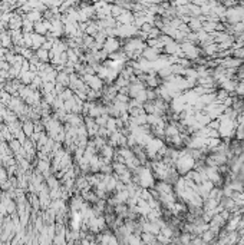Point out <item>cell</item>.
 Listing matches in <instances>:
<instances>
[{
	"instance_id": "cell-3",
	"label": "cell",
	"mask_w": 244,
	"mask_h": 245,
	"mask_svg": "<svg viewBox=\"0 0 244 245\" xmlns=\"http://www.w3.org/2000/svg\"><path fill=\"white\" fill-rule=\"evenodd\" d=\"M22 129H23V132H24L26 136H32L33 135V130H34V125L30 123V122H24V125H23Z\"/></svg>"
},
{
	"instance_id": "cell-1",
	"label": "cell",
	"mask_w": 244,
	"mask_h": 245,
	"mask_svg": "<svg viewBox=\"0 0 244 245\" xmlns=\"http://www.w3.org/2000/svg\"><path fill=\"white\" fill-rule=\"evenodd\" d=\"M138 179H139V182H141V185L145 188L149 186V185H152V182H154L152 174H151L148 169H141V172H139V175H138Z\"/></svg>"
},
{
	"instance_id": "cell-2",
	"label": "cell",
	"mask_w": 244,
	"mask_h": 245,
	"mask_svg": "<svg viewBox=\"0 0 244 245\" xmlns=\"http://www.w3.org/2000/svg\"><path fill=\"white\" fill-rule=\"evenodd\" d=\"M69 76L66 72H61L58 76H56V80H58V83H61V85H69Z\"/></svg>"
},
{
	"instance_id": "cell-4",
	"label": "cell",
	"mask_w": 244,
	"mask_h": 245,
	"mask_svg": "<svg viewBox=\"0 0 244 245\" xmlns=\"http://www.w3.org/2000/svg\"><path fill=\"white\" fill-rule=\"evenodd\" d=\"M37 58L42 59L43 62H46V60H48V52L43 50V49H40V50L37 52Z\"/></svg>"
}]
</instances>
